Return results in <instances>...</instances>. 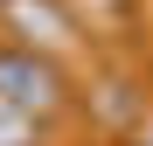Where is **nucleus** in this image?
<instances>
[{"mask_svg": "<svg viewBox=\"0 0 153 146\" xmlns=\"http://www.w3.org/2000/svg\"><path fill=\"white\" fill-rule=\"evenodd\" d=\"M0 104L28 111V118H49L63 104V70L35 56V49H0Z\"/></svg>", "mask_w": 153, "mask_h": 146, "instance_id": "f257e3e1", "label": "nucleus"}, {"mask_svg": "<svg viewBox=\"0 0 153 146\" xmlns=\"http://www.w3.org/2000/svg\"><path fill=\"white\" fill-rule=\"evenodd\" d=\"M0 21L14 35H28V42H63L70 35V14L56 0H0Z\"/></svg>", "mask_w": 153, "mask_h": 146, "instance_id": "f03ea898", "label": "nucleus"}, {"mask_svg": "<svg viewBox=\"0 0 153 146\" xmlns=\"http://www.w3.org/2000/svg\"><path fill=\"white\" fill-rule=\"evenodd\" d=\"M35 139H42V118L14 111V104H0V146H35Z\"/></svg>", "mask_w": 153, "mask_h": 146, "instance_id": "7ed1b4c3", "label": "nucleus"}]
</instances>
